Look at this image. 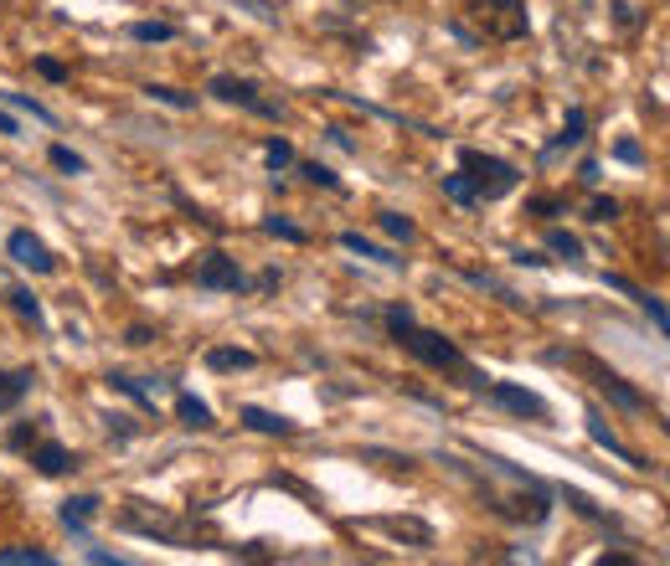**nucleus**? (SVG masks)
Masks as SVG:
<instances>
[{
    "label": "nucleus",
    "instance_id": "obj_26",
    "mask_svg": "<svg viewBox=\"0 0 670 566\" xmlns=\"http://www.w3.org/2000/svg\"><path fill=\"white\" fill-rule=\"evenodd\" d=\"M382 232H393V237H402V242H408V237H413V222H408L402 212H387V216H382Z\"/></svg>",
    "mask_w": 670,
    "mask_h": 566
},
{
    "label": "nucleus",
    "instance_id": "obj_30",
    "mask_svg": "<svg viewBox=\"0 0 670 566\" xmlns=\"http://www.w3.org/2000/svg\"><path fill=\"white\" fill-rule=\"evenodd\" d=\"M5 443H11V449H32V443H37V428H26V423H21V428H11Z\"/></svg>",
    "mask_w": 670,
    "mask_h": 566
},
{
    "label": "nucleus",
    "instance_id": "obj_34",
    "mask_svg": "<svg viewBox=\"0 0 670 566\" xmlns=\"http://www.w3.org/2000/svg\"><path fill=\"white\" fill-rule=\"evenodd\" d=\"M156 335H150V325H129V345H150Z\"/></svg>",
    "mask_w": 670,
    "mask_h": 566
},
{
    "label": "nucleus",
    "instance_id": "obj_22",
    "mask_svg": "<svg viewBox=\"0 0 670 566\" xmlns=\"http://www.w3.org/2000/svg\"><path fill=\"white\" fill-rule=\"evenodd\" d=\"M444 196H449V201H459V206H470V201H474L470 176H444Z\"/></svg>",
    "mask_w": 670,
    "mask_h": 566
},
{
    "label": "nucleus",
    "instance_id": "obj_1",
    "mask_svg": "<svg viewBox=\"0 0 670 566\" xmlns=\"http://www.w3.org/2000/svg\"><path fill=\"white\" fill-rule=\"evenodd\" d=\"M393 335L418 355V361H423V366H434V372H459V376H470V387H485V381H480V376L464 366V355L454 351V345L438 330H418L413 319H408V325H402V330H393Z\"/></svg>",
    "mask_w": 670,
    "mask_h": 566
},
{
    "label": "nucleus",
    "instance_id": "obj_13",
    "mask_svg": "<svg viewBox=\"0 0 670 566\" xmlns=\"http://www.w3.org/2000/svg\"><path fill=\"white\" fill-rule=\"evenodd\" d=\"M32 381H37L32 372H0V412L16 407L21 397H26V387H32Z\"/></svg>",
    "mask_w": 670,
    "mask_h": 566
},
{
    "label": "nucleus",
    "instance_id": "obj_9",
    "mask_svg": "<svg viewBox=\"0 0 670 566\" xmlns=\"http://www.w3.org/2000/svg\"><path fill=\"white\" fill-rule=\"evenodd\" d=\"M382 530H393L397 541H408L413 551H429V546H434V530L423 526V520H413V515H393V520H382Z\"/></svg>",
    "mask_w": 670,
    "mask_h": 566
},
{
    "label": "nucleus",
    "instance_id": "obj_25",
    "mask_svg": "<svg viewBox=\"0 0 670 566\" xmlns=\"http://www.w3.org/2000/svg\"><path fill=\"white\" fill-rule=\"evenodd\" d=\"M11 304H16V314H26L32 325H41V304H37V299H32V293H26V289H16V293H11Z\"/></svg>",
    "mask_w": 670,
    "mask_h": 566
},
{
    "label": "nucleus",
    "instance_id": "obj_3",
    "mask_svg": "<svg viewBox=\"0 0 670 566\" xmlns=\"http://www.w3.org/2000/svg\"><path fill=\"white\" fill-rule=\"evenodd\" d=\"M459 165H464L474 196H485V201H500V196H511L516 186H521L516 165H506V160H495V155H480V150H464Z\"/></svg>",
    "mask_w": 670,
    "mask_h": 566
},
{
    "label": "nucleus",
    "instance_id": "obj_11",
    "mask_svg": "<svg viewBox=\"0 0 670 566\" xmlns=\"http://www.w3.org/2000/svg\"><path fill=\"white\" fill-rule=\"evenodd\" d=\"M176 417H181V428H191V432L212 428V407H207V402H197V397H186V391L176 397Z\"/></svg>",
    "mask_w": 670,
    "mask_h": 566
},
{
    "label": "nucleus",
    "instance_id": "obj_4",
    "mask_svg": "<svg viewBox=\"0 0 670 566\" xmlns=\"http://www.w3.org/2000/svg\"><path fill=\"white\" fill-rule=\"evenodd\" d=\"M207 93H212V98H222V103H243V109H253V114H269V118H278V114H284L278 103H269V98H258L253 78H237V73H218V78L207 83Z\"/></svg>",
    "mask_w": 670,
    "mask_h": 566
},
{
    "label": "nucleus",
    "instance_id": "obj_27",
    "mask_svg": "<svg viewBox=\"0 0 670 566\" xmlns=\"http://www.w3.org/2000/svg\"><path fill=\"white\" fill-rule=\"evenodd\" d=\"M263 227H269V232H274V237H284V242H305V232H299L295 222H284V216H269Z\"/></svg>",
    "mask_w": 670,
    "mask_h": 566
},
{
    "label": "nucleus",
    "instance_id": "obj_17",
    "mask_svg": "<svg viewBox=\"0 0 670 566\" xmlns=\"http://www.w3.org/2000/svg\"><path fill=\"white\" fill-rule=\"evenodd\" d=\"M0 566H52V556L32 551V546H11V551H0Z\"/></svg>",
    "mask_w": 670,
    "mask_h": 566
},
{
    "label": "nucleus",
    "instance_id": "obj_14",
    "mask_svg": "<svg viewBox=\"0 0 670 566\" xmlns=\"http://www.w3.org/2000/svg\"><path fill=\"white\" fill-rule=\"evenodd\" d=\"M598 387L609 391V397H613V402H619V407H634V412L645 407V397H640V391H634L630 381H619V376H613V372H598Z\"/></svg>",
    "mask_w": 670,
    "mask_h": 566
},
{
    "label": "nucleus",
    "instance_id": "obj_20",
    "mask_svg": "<svg viewBox=\"0 0 670 566\" xmlns=\"http://www.w3.org/2000/svg\"><path fill=\"white\" fill-rule=\"evenodd\" d=\"M129 37L135 41H171L176 37V26H165V21H139V26H129Z\"/></svg>",
    "mask_w": 670,
    "mask_h": 566
},
{
    "label": "nucleus",
    "instance_id": "obj_12",
    "mask_svg": "<svg viewBox=\"0 0 670 566\" xmlns=\"http://www.w3.org/2000/svg\"><path fill=\"white\" fill-rule=\"evenodd\" d=\"M243 423L258 432H278V438H289L295 432V423L284 417V412H263V407H243Z\"/></svg>",
    "mask_w": 670,
    "mask_h": 566
},
{
    "label": "nucleus",
    "instance_id": "obj_33",
    "mask_svg": "<svg viewBox=\"0 0 670 566\" xmlns=\"http://www.w3.org/2000/svg\"><path fill=\"white\" fill-rule=\"evenodd\" d=\"M305 176L315 180V186H335V176H331V171H325V165H305Z\"/></svg>",
    "mask_w": 670,
    "mask_h": 566
},
{
    "label": "nucleus",
    "instance_id": "obj_24",
    "mask_svg": "<svg viewBox=\"0 0 670 566\" xmlns=\"http://www.w3.org/2000/svg\"><path fill=\"white\" fill-rule=\"evenodd\" d=\"M52 165H58V171H67V176H78V171H83V155H73L67 144H52Z\"/></svg>",
    "mask_w": 670,
    "mask_h": 566
},
{
    "label": "nucleus",
    "instance_id": "obj_19",
    "mask_svg": "<svg viewBox=\"0 0 670 566\" xmlns=\"http://www.w3.org/2000/svg\"><path fill=\"white\" fill-rule=\"evenodd\" d=\"M145 93L156 98V103H171V109H191V103H197L191 93H181V88H171V83H150Z\"/></svg>",
    "mask_w": 670,
    "mask_h": 566
},
{
    "label": "nucleus",
    "instance_id": "obj_2",
    "mask_svg": "<svg viewBox=\"0 0 670 566\" xmlns=\"http://www.w3.org/2000/svg\"><path fill=\"white\" fill-rule=\"evenodd\" d=\"M470 21L491 41L526 37V5H521V0H470Z\"/></svg>",
    "mask_w": 670,
    "mask_h": 566
},
{
    "label": "nucleus",
    "instance_id": "obj_5",
    "mask_svg": "<svg viewBox=\"0 0 670 566\" xmlns=\"http://www.w3.org/2000/svg\"><path fill=\"white\" fill-rule=\"evenodd\" d=\"M5 253H11V263H16V268H32V274H52V268H58L52 248H47L41 237H32L26 227L5 237Z\"/></svg>",
    "mask_w": 670,
    "mask_h": 566
},
{
    "label": "nucleus",
    "instance_id": "obj_18",
    "mask_svg": "<svg viewBox=\"0 0 670 566\" xmlns=\"http://www.w3.org/2000/svg\"><path fill=\"white\" fill-rule=\"evenodd\" d=\"M340 242H346L351 253H361V257H376V263H387V268H393V263H397V257L387 253V248H376V242H367V237H361V232H346V237H340Z\"/></svg>",
    "mask_w": 670,
    "mask_h": 566
},
{
    "label": "nucleus",
    "instance_id": "obj_7",
    "mask_svg": "<svg viewBox=\"0 0 670 566\" xmlns=\"http://www.w3.org/2000/svg\"><path fill=\"white\" fill-rule=\"evenodd\" d=\"M491 397L500 402V407L521 412V417H547V402H542V397H532V391L511 387V381H491Z\"/></svg>",
    "mask_w": 670,
    "mask_h": 566
},
{
    "label": "nucleus",
    "instance_id": "obj_32",
    "mask_svg": "<svg viewBox=\"0 0 670 566\" xmlns=\"http://www.w3.org/2000/svg\"><path fill=\"white\" fill-rule=\"evenodd\" d=\"M613 155H619V160H630V165H640V160H645V155H640V144H634V139H619V144H613Z\"/></svg>",
    "mask_w": 670,
    "mask_h": 566
},
{
    "label": "nucleus",
    "instance_id": "obj_29",
    "mask_svg": "<svg viewBox=\"0 0 670 566\" xmlns=\"http://www.w3.org/2000/svg\"><path fill=\"white\" fill-rule=\"evenodd\" d=\"M572 139H583V109H572L568 124H562V144H572Z\"/></svg>",
    "mask_w": 670,
    "mask_h": 566
},
{
    "label": "nucleus",
    "instance_id": "obj_23",
    "mask_svg": "<svg viewBox=\"0 0 670 566\" xmlns=\"http://www.w3.org/2000/svg\"><path fill=\"white\" fill-rule=\"evenodd\" d=\"M619 216V201L613 196H593L588 201V222H613Z\"/></svg>",
    "mask_w": 670,
    "mask_h": 566
},
{
    "label": "nucleus",
    "instance_id": "obj_16",
    "mask_svg": "<svg viewBox=\"0 0 670 566\" xmlns=\"http://www.w3.org/2000/svg\"><path fill=\"white\" fill-rule=\"evenodd\" d=\"M547 253H557V257H568V263H578V257H583V242H578L572 232H562V227H553V232H547Z\"/></svg>",
    "mask_w": 670,
    "mask_h": 566
},
{
    "label": "nucleus",
    "instance_id": "obj_35",
    "mask_svg": "<svg viewBox=\"0 0 670 566\" xmlns=\"http://www.w3.org/2000/svg\"><path fill=\"white\" fill-rule=\"evenodd\" d=\"M532 212H562V201H557V196H536Z\"/></svg>",
    "mask_w": 670,
    "mask_h": 566
},
{
    "label": "nucleus",
    "instance_id": "obj_10",
    "mask_svg": "<svg viewBox=\"0 0 670 566\" xmlns=\"http://www.w3.org/2000/svg\"><path fill=\"white\" fill-rule=\"evenodd\" d=\"M207 366H212V372H253L258 366V355L253 351H243V345H212V351H207Z\"/></svg>",
    "mask_w": 670,
    "mask_h": 566
},
{
    "label": "nucleus",
    "instance_id": "obj_28",
    "mask_svg": "<svg viewBox=\"0 0 670 566\" xmlns=\"http://www.w3.org/2000/svg\"><path fill=\"white\" fill-rule=\"evenodd\" d=\"M634 299H640V310H645V314L655 319V325L666 330V325H670V319H666V304H660V299H650V293H634Z\"/></svg>",
    "mask_w": 670,
    "mask_h": 566
},
{
    "label": "nucleus",
    "instance_id": "obj_6",
    "mask_svg": "<svg viewBox=\"0 0 670 566\" xmlns=\"http://www.w3.org/2000/svg\"><path fill=\"white\" fill-rule=\"evenodd\" d=\"M197 284L201 289H243V268L227 253H207L197 263Z\"/></svg>",
    "mask_w": 670,
    "mask_h": 566
},
{
    "label": "nucleus",
    "instance_id": "obj_31",
    "mask_svg": "<svg viewBox=\"0 0 670 566\" xmlns=\"http://www.w3.org/2000/svg\"><path fill=\"white\" fill-rule=\"evenodd\" d=\"M37 73H41V78H52V83L67 78V67H62V62H52V58H41V62H37Z\"/></svg>",
    "mask_w": 670,
    "mask_h": 566
},
{
    "label": "nucleus",
    "instance_id": "obj_15",
    "mask_svg": "<svg viewBox=\"0 0 670 566\" xmlns=\"http://www.w3.org/2000/svg\"><path fill=\"white\" fill-rule=\"evenodd\" d=\"M94 510H99V500H94V494H78V500H67V505H62V520H67L73 530H83L88 520H94Z\"/></svg>",
    "mask_w": 670,
    "mask_h": 566
},
{
    "label": "nucleus",
    "instance_id": "obj_8",
    "mask_svg": "<svg viewBox=\"0 0 670 566\" xmlns=\"http://www.w3.org/2000/svg\"><path fill=\"white\" fill-rule=\"evenodd\" d=\"M32 464H37V474H47V479H58V474H67L78 458L62 449V443H32Z\"/></svg>",
    "mask_w": 670,
    "mask_h": 566
},
{
    "label": "nucleus",
    "instance_id": "obj_36",
    "mask_svg": "<svg viewBox=\"0 0 670 566\" xmlns=\"http://www.w3.org/2000/svg\"><path fill=\"white\" fill-rule=\"evenodd\" d=\"M0 135H16V118L11 114H0Z\"/></svg>",
    "mask_w": 670,
    "mask_h": 566
},
{
    "label": "nucleus",
    "instance_id": "obj_21",
    "mask_svg": "<svg viewBox=\"0 0 670 566\" xmlns=\"http://www.w3.org/2000/svg\"><path fill=\"white\" fill-rule=\"evenodd\" d=\"M263 160H269L274 171H284V165H295V144H289V139H269V144H263Z\"/></svg>",
    "mask_w": 670,
    "mask_h": 566
}]
</instances>
